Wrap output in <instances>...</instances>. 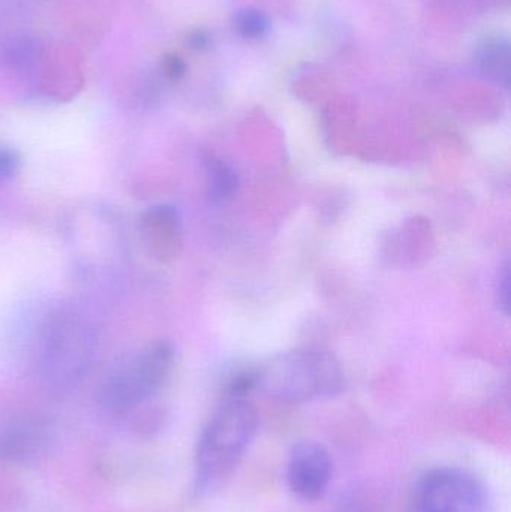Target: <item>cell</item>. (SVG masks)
I'll use <instances>...</instances> for the list:
<instances>
[{"label":"cell","instance_id":"1","mask_svg":"<svg viewBox=\"0 0 511 512\" xmlns=\"http://www.w3.org/2000/svg\"><path fill=\"white\" fill-rule=\"evenodd\" d=\"M0 71L27 95L47 102L69 101L84 84L83 66L74 48L26 30L0 38Z\"/></svg>","mask_w":511,"mask_h":512},{"label":"cell","instance_id":"2","mask_svg":"<svg viewBox=\"0 0 511 512\" xmlns=\"http://www.w3.org/2000/svg\"><path fill=\"white\" fill-rule=\"evenodd\" d=\"M258 430V412L248 397L224 396L195 451V490L213 492L233 475Z\"/></svg>","mask_w":511,"mask_h":512},{"label":"cell","instance_id":"3","mask_svg":"<svg viewBox=\"0 0 511 512\" xmlns=\"http://www.w3.org/2000/svg\"><path fill=\"white\" fill-rule=\"evenodd\" d=\"M344 387L338 358L320 348L282 352L257 370V390L287 402L327 399L338 396Z\"/></svg>","mask_w":511,"mask_h":512},{"label":"cell","instance_id":"4","mask_svg":"<svg viewBox=\"0 0 511 512\" xmlns=\"http://www.w3.org/2000/svg\"><path fill=\"white\" fill-rule=\"evenodd\" d=\"M174 366L168 342H153L120 361L102 382L98 400L111 414H126L152 400L167 384Z\"/></svg>","mask_w":511,"mask_h":512},{"label":"cell","instance_id":"5","mask_svg":"<svg viewBox=\"0 0 511 512\" xmlns=\"http://www.w3.org/2000/svg\"><path fill=\"white\" fill-rule=\"evenodd\" d=\"M96 339L92 325L74 310H60L45 328L41 370L59 390L77 387L92 366Z\"/></svg>","mask_w":511,"mask_h":512},{"label":"cell","instance_id":"6","mask_svg":"<svg viewBox=\"0 0 511 512\" xmlns=\"http://www.w3.org/2000/svg\"><path fill=\"white\" fill-rule=\"evenodd\" d=\"M408 512H494L486 484L459 468H435L420 475Z\"/></svg>","mask_w":511,"mask_h":512},{"label":"cell","instance_id":"7","mask_svg":"<svg viewBox=\"0 0 511 512\" xmlns=\"http://www.w3.org/2000/svg\"><path fill=\"white\" fill-rule=\"evenodd\" d=\"M332 477V456L323 444L302 441L294 445L287 466V483L293 495L305 502L320 501Z\"/></svg>","mask_w":511,"mask_h":512},{"label":"cell","instance_id":"8","mask_svg":"<svg viewBox=\"0 0 511 512\" xmlns=\"http://www.w3.org/2000/svg\"><path fill=\"white\" fill-rule=\"evenodd\" d=\"M53 436L41 421H15L0 430V462L35 465L50 454Z\"/></svg>","mask_w":511,"mask_h":512},{"label":"cell","instance_id":"9","mask_svg":"<svg viewBox=\"0 0 511 512\" xmlns=\"http://www.w3.org/2000/svg\"><path fill=\"white\" fill-rule=\"evenodd\" d=\"M141 231L150 255L156 261H174L182 249V221L174 207L153 206L141 218Z\"/></svg>","mask_w":511,"mask_h":512},{"label":"cell","instance_id":"10","mask_svg":"<svg viewBox=\"0 0 511 512\" xmlns=\"http://www.w3.org/2000/svg\"><path fill=\"white\" fill-rule=\"evenodd\" d=\"M477 69L483 77L503 87L510 83V44L506 38L486 39L476 51Z\"/></svg>","mask_w":511,"mask_h":512},{"label":"cell","instance_id":"11","mask_svg":"<svg viewBox=\"0 0 511 512\" xmlns=\"http://www.w3.org/2000/svg\"><path fill=\"white\" fill-rule=\"evenodd\" d=\"M239 176L236 170L222 159L207 161V189L215 203H227L239 191Z\"/></svg>","mask_w":511,"mask_h":512},{"label":"cell","instance_id":"12","mask_svg":"<svg viewBox=\"0 0 511 512\" xmlns=\"http://www.w3.org/2000/svg\"><path fill=\"white\" fill-rule=\"evenodd\" d=\"M234 32L243 39L257 41L269 35L272 24L269 17L257 8H243L234 14Z\"/></svg>","mask_w":511,"mask_h":512},{"label":"cell","instance_id":"13","mask_svg":"<svg viewBox=\"0 0 511 512\" xmlns=\"http://www.w3.org/2000/svg\"><path fill=\"white\" fill-rule=\"evenodd\" d=\"M47 0H0V21H17L29 17Z\"/></svg>","mask_w":511,"mask_h":512},{"label":"cell","instance_id":"14","mask_svg":"<svg viewBox=\"0 0 511 512\" xmlns=\"http://www.w3.org/2000/svg\"><path fill=\"white\" fill-rule=\"evenodd\" d=\"M21 159L15 150L0 147V183L11 180L20 170Z\"/></svg>","mask_w":511,"mask_h":512},{"label":"cell","instance_id":"15","mask_svg":"<svg viewBox=\"0 0 511 512\" xmlns=\"http://www.w3.org/2000/svg\"><path fill=\"white\" fill-rule=\"evenodd\" d=\"M497 301L504 315H509L510 310V267L509 264L501 268L497 282Z\"/></svg>","mask_w":511,"mask_h":512},{"label":"cell","instance_id":"16","mask_svg":"<svg viewBox=\"0 0 511 512\" xmlns=\"http://www.w3.org/2000/svg\"><path fill=\"white\" fill-rule=\"evenodd\" d=\"M189 47L194 48V50H206L210 44V38L207 33L197 32L192 33L188 39Z\"/></svg>","mask_w":511,"mask_h":512}]
</instances>
